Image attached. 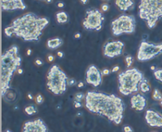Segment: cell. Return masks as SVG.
<instances>
[{"mask_svg":"<svg viewBox=\"0 0 162 132\" xmlns=\"http://www.w3.org/2000/svg\"><path fill=\"white\" fill-rule=\"evenodd\" d=\"M85 100V108L89 112L108 118L115 124L122 123L125 105L120 97L114 94L89 91Z\"/></svg>","mask_w":162,"mask_h":132,"instance_id":"1","label":"cell"},{"mask_svg":"<svg viewBox=\"0 0 162 132\" xmlns=\"http://www.w3.org/2000/svg\"><path fill=\"white\" fill-rule=\"evenodd\" d=\"M49 21L45 18H40L33 13H27L16 18L11 26L4 29L8 37L15 36L25 41L39 40L43 30L48 25Z\"/></svg>","mask_w":162,"mask_h":132,"instance_id":"2","label":"cell"},{"mask_svg":"<svg viewBox=\"0 0 162 132\" xmlns=\"http://www.w3.org/2000/svg\"><path fill=\"white\" fill-rule=\"evenodd\" d=\"M21 58L17 45L11 46L1 56V94L3 97L11 89V79L21 66Z\"/></svg>","mask_w":162,"mask_h":132,"instance_id":"3","label":"cell"},{"mask_svg":"<svg viewBox=\"0 0 162 132\" xmlns=\"http://www.w3.org/2000/svg\"><path fill=\"white\" fill-rule=\"evenodd\" d=\"M142 72L136 68L128 69L118 75L119 90L123 95H130L139 89V85L144 79Z\"/></svg>","mask_w":162,"mask_h":132,"instance_id":"4","label":"cell"},{"mask_svg":"<svg viewBox=\"0 0 162 132\" xmlns=\"http://www.w3.org/2000/svg\"><path fill=\"white\" fill-rule=\"evenodd\" d=\"M138 9L140 18L146 22L148 28L153 29L162 17V0H141Z\"/></svg>","mask_w":162,"mask_h":132,"instance_id":"5","label":"cell"},{"mask_svg":"<svg viewBox=\"0 0 162 132\" xmlns=\"http://www.w3.org/2000/svg\"><path fill=\"white\" fill-rule=\"evenodd\" d=\"M47 86L55 95H62L67 90V76L59 66L53 65L47 75Z\"/></svg>","mask_w":162,"mask_h":132,"instance_id":"6","label":"cell"},{"mask_svg":"<svg viewBox=\"0 0 162 132\" xmlns=\"http://www.w3.org/2000/svg\"><path fill=\"white\" fill-rule=\"evenodd\" d=\"M136 21L133 15H123L112 22V30L115 36L123 33H133L135 31Z\"/></svg>","mask_w":162,"mask_h":132,"instance_id":"7","label":"cell"},{"mask_svg":"<svg viewBox=\"0 0 162 132\" xmlns=\"http://www.w3.org/2000/svg\"><path fill=\"white\" fill-rule=\"evenodd\" d=\"M162 53V44H154L142 40L138 51V59L142 62L150 60Z\"/></svg>","mask_w":162,"mask_h":132,"instance_id":"8","label":"cell"},{"mask_svg":"<svg viewBox=\"0 0 162 132\" xmlns=\"http://www.w3.org/2000/svg\"><path fill=\"white\" fill-rule=\"evenodd\" d=\"M104 17L97 9H91L86 12V15L83 22V26L87 30L99 31L102 29Z\"/></svg>","mask_w":162,"mask_h":132,"instance_id":"9","label":"cell"},{"mask_svg":"<svg viewBox=\"0 0 162 132\" xmlns=\"http://www.w3.org/2000/svg\"><path fill=\"white\" fill-rule=\"evenodd\" d=\"M124 44L120 40L108 42L104 45L103 53L104 55L108 58L117 57L123 53Z\"/></svg>","mask_w":162,"mask_h":132,"instance_id":"10","label":"cell"},{"mask_svg":"<svg viewBox=\"0 0 162 132\" xmlns=\"http://www.w3.org/2000/svg\"><path fill=\"white\" fill-rule=\"evenodd\" d=\"M102 73H101L95 65H91L86 71L85 80L88 84L97 87L102 82Z\"/></svg>","mask_w":162,"mask_h":132,"instance_id":"11","label":"cell"},{"mask_svg":"<svg viewBox=\"0 0 162 132\" xmlns=\"http://www.w3.org/2000/svg\"><path fill=\"white\" fill-rule=\"evenodd\" d=\"M22 132H48V129L42 119H36L32 121L25 122Z\"/></svg>","mask_w":162,"mask_h":132,"instance_id":"12","label":"cell"},{"mask_svg":"<svg viewBox=\"0 0 162 132\" xmlns=\"http://www.w3.org/2000/svg\"><path fill=\"white\" fill-rule=\"evenodd\" d=\"M145 121L150 127H162V115L154 110L149 109L145 116Z\"/></svg>","mask_w":162,"mask_h":132,"instance_id":"13","label":"cell"},{"mask_svg":"<svg viewBox=\"0 0 162 132\" xmlns=\"http://www.w3.org/2000/svg\"><path fill=\"white\" fill-rule=\"evenodd\" d=\"M1 4L3 11H24L26 9V6L22 0H2Z\"/></svg>","mask_w":162,"mask_h":132,"instance_id":"14","label":"cell"},{"mask_svg":"<svg viewBox=\"0 0 162 132\" xmlns=\"http://www.w3.org/2000/svg\"><path fill=\"white\" fill-rule=\"evenodd\" d=\"M131 107L136 111H142L146 106V100L142 94H136L132 96L130 99Z\"/></svg>","mask_w":162,"mask_h":132,"instance_id":"15","label":"cell"},{"mask_svg":"<svg viewBox=\"0 0 162 132\" xmlns=\"http://www.w3.org/2000/svg\"><path fill=\"white\" fill-rule=\"evenodd\" d=\"M116 5L123 11H127L134 7V3L132 0H116Z\"/></svg>","mask_w":162,"mask_h":132,"instance_id":"16","label":"cell"},{"mask_svg":"<svg viewBox=\"0 0 162 132\" xmlns=\"http://www.w3.org/2000/svg\"><path fill=\"white\" fill-rule=\"evenodd\" d=\"M63 44V40L61 38H54L50 39L47 42V46L50 49H56L60 46H62Z\"/></svg>","mask_w":162,"mask_h":132,"instance_id":"17","label":"cell"},{"mask_svg":"<svg viewBox=\"0 0 162 132\" xmlns=\"http://www.w3.org/2000/svg\"><path fill=\"white\" fill-rule=\"evenodd\" d=\"M56 19L58 23L63 24V23H66V22H67V21H68V16H67L66 12L60 11L59 13H57Z\"/></svg>","mask_w":162,"mask_h":132,"instance_id":"18","label":"cell"},{"mask_svg":"<svg viewBox=\"0 0 162 132\" xmlns=\"http://www.w3.org/2000/svg\"><path fill=\"white\" fill-rule=\"evenodd\" d=\"M139 89L141 90V92L142 93H147L150 90V86H149V84L147 79H144L142 82L139 85Z\"/></svg>","mask_w":162,"mask_h":132,"instance_id":"19","label":"cell"},{"mask_svg":"<svg viewBox=\"0 0 162 132\" xmlns=\"http://www.w3.org/2000/svg\"><path fill=\"white\" fill-rule=\"evenodd\" d=\"M25 113L28 116H31V115H34L37 112V108L34 106V105H29L25 108Z\"/></svg>","mask_w":162,"mask_h":132,"instance_id":"20","label":"cell"},{"mask_svg":"<svg viewBox=\"0 0 162 132\" xmlns=\"http://www.w3.org/2000/svg\"><path fill=\"white\" fill-rule=\"evenodd\" d=\"M153 99L155 100L161 101L162 100V93L157 89H155L153 92Z\"/></svg>","mask_w":162,"mask_h":132,"instance_id":"21","label":"cell"},{"mask_svg":"<svg viewBox=\"0 0 162 132\" xmlns=\"http://www.w3.org/2000/svg\"><path fill=\"white\" fill-rule=\"evenodd\" d=\"M153 75L157 80H158L159 82L162 83V69L156 70L155 71H153Z\"/></svg>","mask_w":162,"mask_h":132,"instance_id":"22","label":"cell"},{"mask_svg":"<svg viewBox=\"0 0 162 132\" xmlns=\"http://www.w3.org/2000/svg\"><path fill=\"white\" fill-rule=\"evenodd\" d=\"M84 98H85V94L83 93H78L75 95V97H74L75 101H79V102H81Z\"/></svg>","mask_w":162,"mask_h":132,"instance_id":"23","label":"cell"},{"mask_svg":"<svg viewBox=\"0 0 162 132\" xmlns=\"http://www.w3.org/2000/svg\"><path fill=\"white\" fill-rule=\"evenodd\" d=\"M126 63H127V67L130 68V66L133 63V58H132V56L128 55V56L126 57Z\"/></svg>","mask_w":162,"mask_h":132,"instance_id":"24","label":"cell"},{"mask_svg":"<svg viewBox=\"0 0 162 132\" xmlns=\"http://www.w3.org/2000/svg\"><path fill=\"white\" fill-rule=\"evenodd\" d=\"M44 102V97L41 94H38L36 97V103L37 104H41Z\"/></svg>","mask_w":162,"mask_h":132,"instance_id":"25","label":"cell"},{"mask_svg":"<svg viewBox=\"0 0 162 132\" xmlns=\"http://www.w3.org/2000/svg\"><path fill=\"white\" fill-rule=\"evenodd\" d=\"M75 84H76V80H75V79H73V78L68 79V81H67V86H74Z\"/></svg>","mask_w":162,"mask_h":132,"instance_id":"26","label":"cell"},{"mask_svg":"<svg viewBox=\"0 0 162 132\" xmlns=\"http://www.w3.org/2000/svg\"><path fill=\"white\" fill-rule=\"evenodd\" d=\"M101 10H102L104 12H106L109 10V5L108 3H104L103 5H101Z\"/></svg>","mask_w":162,"mask_h":132,"instance_id":"27","label":"cell"},{"mask_svg":"<svg viewBox=\"0 0 162 132\" xmlns=\"http://www.w3.org/2000/svg\"><path fill=\"white\" fill-rule=\"evenodd\" d=\"M123 131L124 132H133V129L130 127V126H125L123 127Z\"/></svg>","mask_w":162,"mask_h":132,"instance_id":"28","label":"cell"},{"mask_svg":"<svg viewBox=\"0 0 162 132\" xmlns=\"http://www.w3.org/2000/svg\"><path fill=\"white\" fill-rule=\"evenodd\" d=\"M74 107L76 108H79L81 107V102H79V101H75L74 100Z\"/></svg>","mask_w":162,"mask_h":132,"instance_id":"29","label":"cell"},{"mask_svg":"<svg viewBox=\"0 0 162 132\" xmlns=\"http://www.w3.org/2000/svg\"><path fill=\"white\" fill-rule=\"evenodd\" d=\"M110 72L111 71H110L108 69H104L101 73H102L103 75H108L110 74Z\"/></svg>","mask_w":162,"mask_h":132,"instance_id":"30","label":"cell"},{"mask_svg":"<svg viewBox=\"0 0 162 132\" xmlns=\"http://www.w3.org/2000/svg\"><path fill=\"white\" fill-rule=\"evenodd\" d=\"M35 63L36 65H37V66H41V65H43V61L41 60V59H37L35 61Z\"/></svg>","mask_w":162,"mask_h":132,"instance_id":"31","label":"cell"},{"mask_svg":"<svg viewBox=\"0 0 162 132\" xmlns=\"http://www.w3.org/2000/svg\"><path fill=\"white\" fill-rule=\"evenodd\" d=\"M119 70H120V67H119V66H115V67L112 68V73H115V72L118 71Z\"/></svg>","mask_w":162,"mask_h":132,"instance_id":"32","label":"cell"},{"mask_svg":"<svg viewBox=\"0 0 162 132\" xmlns=\"http://www.w3.org/2000/svg\"><path fill=\"white\" fill-rule=\"evenodd\" d=\"M48 59L49 62H52V61H54V59H55V57L53 56L52 55H49L48 57Z\"/></svg>","mask_w":162,"mask_h":132,"instance_id":"33","label":"cell"},{"mask_svg":"<svg viewBox=\"0 0 162 132\" xmlns=\"http://www.w3.org/2000/svg\"><path fill=\"white\" fill-rule=\"evenodd\" d=\"M57 55L60 58H63V57L64 54L63 52H62V51H58V52H57Z\"/></svg>","mask_w":162,"mask_h":132,"instance_id":"34","label":"cell"},{"mask_svg":"<svg viewBox=\"0 0 162 132\" xmlns=\"http://www.w3.org/2000/svg\"><path fill=\"white\" fill-rule=\"evenodd\" d=\"M80 37H81V33H79V32L76 33V34L74 35V38H75V39H79Z\"/></svg>","mask_w":162,"mask_h":132,"instance_id":"35","label":"cell"},{"mask_svg":"<svg viewBox=\"0 0 162 132\" xmlns=\"http://www.w3.org/2000/svg\"><path fill=\"white\" fill-rule=\"evenodd\" d=\"M57 6H58V7L63 8V7H64V3H59Z\"/></svg>","mask_w":162,"mask_h":132,"instance_id":"36","label":"cell"},{"mask_svg":"<svg viewBox=\"0 0 162 132\" xmlns=\"http://www.w3.org/2000/svg\"><path fill=\"white\" fill-rule=\"evenodd\" d=\"M83 86H84V83L82 82H79V83L78 84V88H81V87H83Z\"/></svg>","mask_w":162,"mask_h":132,"instance_id":"37","label":"cell"},{"mask_svg":"<svg viewBox=\"0 0 162 132\" xmlns=\"http://www.w3.org/2000/svg\"><path fill=\"white\" fill-rule=\"evenodd\" d=\"M18 73L19 74V75H22V74H23V70L21 69V68H19V69L18 70Z\"/></svg>","mask_w":162,"mask_h":132,"instance_id":"38","label":"cell"},{"mask_svg":"<svg viewBox=\"0 0 162 132\" xmlns=\"http://www.w3.org/2000/svg\"><path fill=\"white\" fill-rule=\"evenodd\" d=\"M31 53H32V50H31V49H28V51H27V55H30Z\"/></svg>","mask_w":162,"mask_h":132,"instance_id":"39","label":"cell"},{"mask_svg":"<svg viewBox=\"0 0 162 132\" xmlns=\"http://www.w3.org/2000/svg\"><path fill=\"white\" fill-rule=\"evenodd\" d=\"M87 1H88V0H81V3L82 4H86Z\"/></svg>","mask_w":162,"mask_h":132,"instance_id":"40","label":"cell"},{"mask_svg":"<svg viewBox=\"0 0 162 132\" xmlns=\"http://www.w3.org/2000/svg\"><path fill=\"white\" fill-rule=\"evenodd\" d=\"M150 69H151L152 71H156V70H155L156 67H154V66H151V67H150Z\"/></svg>","mask_w":162,"mask_h":132,"instance_id":"41","label":"cell"},{"mask_svg":"<svg viewBox=\"0 0 162 132\" xmlns=\"http://www.w3.org/2000/svg\"><path fill=\"white\" fill-rule=\"evenodd\" d=\"M28 97L29 98V99H30V100H32V98H33V97H32V96L31 95V94H30V93H28Z\"/></svg>","mask_w":162,"mask_h":132,"instance_id":"42","label":"cell"},{"mask_svg":"<svg viewBox=\"0 0 162 132\" xmlns=\"http://www.w3.org/2000/svg\"><path fill=\"white\" fill-rule=\"evenodd\" d=\"M42 1H45L47 3H50V2H52V0H42Z\"/></svg>","mask_w":162,"mask_h":132,"instance_id":"43","label":"cell"},{"mask_svg":"<svg viewBox=\"0 0 162 132\" xmlns=\"http://www.w3.org/2000/svg\"><path fill=\"white\" fill-rule=\"evenodd\" d=\"M3 132H12L11 131H10V130H6V131H4Z\"/></svg>","mask_w":162,"mask_h":132,"instance_id":"44","label":"cell"},{"mask_svg":"<svg viewBox=\"0 0 162 132\" xmlns=\"http://www.w3.org/2000/svg\"><path fill=\"white\" fill-rule=\"evenodd\" d=\"M160 102H161V106H162V100H161V101H160Z\"/></svg>","mask_w":162,"mask_h":132,"instance_id":"45","label":"cell"},{"mask_svg":"<svg viewBox=\"0 0 162 132\" xmlns=\"http://www.w3.org/2000/svg\"><path fill=\"white\" fill-rule=\"evenodd\" d=\"M103 1H110V0H103Z\"/></svg>","mask_w":162,"mask_h":132,"instance_id":"46","label":"cell"}]
</instances>
